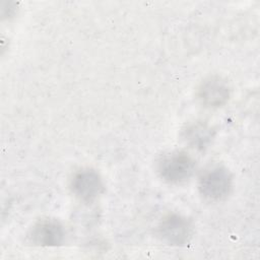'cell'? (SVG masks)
Listing matches in <instances>:
<instances>
[{"label": "cell", "instance_id": "cell-2", "mask_svg": "<svg viewBox=\"0 0 260 260\" xmlns=\"http://www.w3.org/2000/svg\"><path fill=\"white\" fill-rule=\"evenodd\" d=\"M232 186V175L223 167L207 170L199 179V191L209 201H220L228 197Z\"/></svg>", "mask_w": 260, "mask_h": 260}, {"label": "cell", "instance_id": "cell-3", "mask_svg": "<svg viewBox=\"0 0 260 260\" xmlns=\"http://www.w3.org/2000/svg\"><path fill=\"white\" fill-rule=\"evenodd\" d=\"M72 192L84 202H92L104 192V183L98 172L84 169L77 172L71 180Z\"/></svg>", "mask_w": 260, "mask_h": 260}, {"label": "cell", "instance_id": "cell-6", "mask_svg": "<svg viewBox=\"0 0 260 260\" xmlns=\"http://www.w3.org/2000/svg\"><path fill=\"white\" fill-rule=\"evenodd\" d=\"M198 96L204 106L218 108L228 102L230 98V87L220 77L213 76L201 84Z\"/></svg>", "mask_w": 260, "mask_h": 260}, {"label": "cell", "instance_id": "cell-7", "mask_svg": "<svg viewBox=\"0 0 260 260\" xmlns=\"http://www.w3.org/2000/svg\"><path fill=\"white\" fill-rule=\"evenodd\" d=\"M209 133L208 130L204 127L195 126L189 131L188 138L193 142V144L197 145L198 147H203L206 143V141L209 139Z\"/></svg>", "mask_w": 260, "mask_h": 260}, {"label": "cell", "instance_id": "cell-5", "mask_svg": "<svg viewBox=\"0 0 260 260\" xmlns=\"http://www.w3.org/2000/svg\"><path fill=\"white\" fill-rule=\"evenodd\" d=\"M31 242L37 246L56 247L64 240V229L54 219H43L37 222L30 231Z\"/></svg>", "mask_w": 260, "mask_h": 260}, {"label": "cell", "instance_id": "cell-1", "mask_svg": "<svg viewBox=\"0 0 260 260\" xmlns=\"http://www.w3.org/2000/svg\"><path fill=\"white\" fill-rule=\"evenodd\" d=\"M194 171V159L182 151L172 152L164 156L158 164L160 177L171 184H181L188 181Z\"/></svg>", "mask_w": 260, "mask_h": 260}, {"label": "cell", "instance_id": "cell-4", "mask_svg": "<svg viewBox=\"0 0 260 260\" xmlns=\"http://www.w3.org/2000/svg\"><path fill=\"white\" fill-rule=\"evenodd\" d=\"M192 225L190 221L179 214H169L160 221L158 234L170 245L182 246L191 236Z\"/></svg>", "mask_w": 260, "mask_h": 260}]
</instances>
